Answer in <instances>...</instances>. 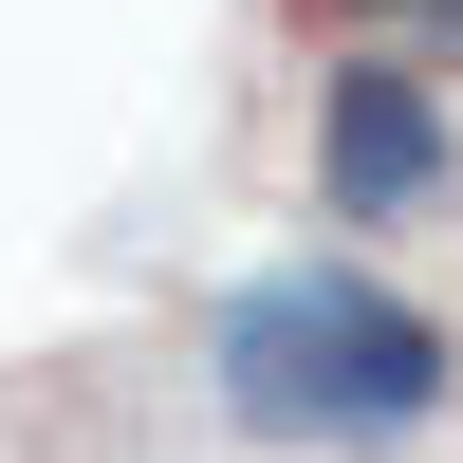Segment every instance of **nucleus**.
<instances>
[{
	"label": "nucleus",
	"mask_w": 463,
	"mask_h": 463,
	"mask_svg": "<svg viewBox=\"0 0 463 463\" xmlns=\"http://www.w3.org/2000/svg\"><path fill=\"white\" fill-rule=\"evenodd\" d=\"M222 427L241 445H408L445 408V334L353 260H279L222 297Z\"/></svg>",
	"instance_id": "1"
},
{
	"label": "nucleus",
	"mask_w": 463,
	"mask_h": 463,
	"mask_svg": "<svg viewBox=\"0 0 463 463\" xmlns=\"http://www.w3.org/2000/svg\"><path fill=\"white\" fill-rule=\"evenodd\" d=\"M316 185H334L353 222H408V204H445V93H427V74H390V56L316 74Z\"/></svg>",
	"instance_id": "2"
},
{
	"label": "nucleus",
	"mask_w": 463,
	"mask_h": 463,
	"mask_svg": "<svg viewBox=\"0 0 463 463\" xmlns=\"http://www.w3.org/2000/svg\"><path fill=\"white\" fill-rule=\"evenodd\" d=\"M408 19H445V37H463V0H408Z\"/></svg>",
	"instance_id": "3"
}]
</instances>
